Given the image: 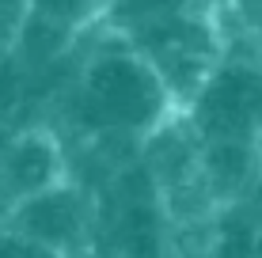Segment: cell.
Here are the masks:
<instances>
[{
    "mask_svg": "<svg viewBox=\"0 0 262 258\" xmlns=\"http://www.w3.org/2000/svg\"><path fill=\"white\" fill-rule=\"evenodd\" d=\"M167 80L148 57L129 50H106L80 73V84L72 91V118L76 126L92 133H156L171 114Z\"/></svg>",
    "mask_w": 262,
    "mask_h": 258,
    "instance_id": "cell-1",
    "label": "cell"
},
{
    "mask_svg": "<svg viewBox=\"0 0 262 258\" xmlns=\"http://www.w3.org/2000/svg\"><path fill=\"white\" fill-rule=\"evenodd\" d=\"M190 122L202 140L262 137V61L232 57L221 61L190 99Z\"/></svg>",
    "mask_w": 262,
    "mask_h": 258,
    "instance_id": "cell-2",
    "label": "cell"
},
{
    "mask_svg": "<svg viewBox=\"0 0 262 258\" xmlns=\"http://www.w3.org/2000/svg\"><path fill=\"white\" fill-rule=\"evenodd\" d=\"M84 228H88V201L80 190L50 186V190H38L31 198L15 201V232L34 239V243H46L61 254L72 243H80Z\"/></svg>",
    "mask_w": 262,
    "mask_h": 258,
    "instance_id": "cell-3",
    "label": "cell"
},
{
    "mask_svg": "<svg viewBox=\"0 0 262 258\" xmlns=\"http://www.w3.org/2000/svg\"><path fill=\"white\" fill-rule=\"evenodd\" d=\"M57 175H61V156L46 133L12 137L8 148L0 152V194L8 201H23L38 190L57 186Z\"/></svg>",
    "mask_w": 262,
    "mask_h": 258,
    "instance_id": "cell-4",
    "label": "cell"
},
{
    "mask_svg": "<svg viewBox=\"0 0 262 258\" xmlns=\"http://www.w3.org/2000/svg\"><path fill=\"white\" fill-rule=\"evenodd\" d=\"M202 179L216 198H239L255 186V175H262L258 140H236V137H216L202 140Z\"/></svg>",
    "mask_w": 262,
    "mask_h": 258,
    "instance_id": "cell-5",
    "label": "cell"
},
{
    "mask_svg": "<svg viewBox=\"0 0 262 258\" xmlns=\"http://www.w3.org/2000/svg\"><path fill=\"white\" fill-rule=\"evenodd\" d=\"M111 12L122 27H129V34H137L152 23L194 12V0H111Z\"/></svg>",
    "mask_w": 262,
    "mask_h": 258,
    "instance_id": "cell-6",
    "label": "cell"
},
{
    "mask_svg": "<svg viewBox=\"0 0 262 258\" xmlns=\"http://www.w3.org/2000/svg\"><path fill=\"white\" fill-rule=\"evenodd\" d=\"M27 12L42 15V19H53V23L72 31V27H80L95 12V0H27Z\"/></svg>",
    "mask_w": 262,
    "mask_h": 258,
    "instance_id": "cell-7",
    "label": "cell"
},
{
    "mask_svg": "<svg viewBox=\"0 0 262 258\" xmlns=\"http://www.w3.org/2000/svg\"><path fill=\"white\" fill-rule=\"evenodd\" d=\"M23 99H27V68L0 50V118L15 114V106Z\"/></svg>",
    "mask_w": 262,
    "mask_h": 258,
    "instance_id": "cell-8",
    "label": "cell"
},
{
    "mask_svg": "<svg viewBox=\"0 0 262 258\" xmlns=\"http://www.w3.org/2000/svg\"><path fill=\"white\" fill-rule=\"evenodd\" d=\"M0 258H65V254L46 247V243H34V239L12 232V236H0Z\"/></svg>",
    "mask_w": 262,
    "mask_h": 258,
    "instance_id": "cell-9",
    "label": "cell"
},
{
    "mask_svg": "<svg viewBox=\"0 0 262 258\" xmlns=\"http://www.w3.org/2000/svg\"><path fill=\"white\" fill-rule=\"evenodd\" d=\"M243 4H247V15L262 27V0H243Z\"/></svg>",
    "mask_w": 262,
    "mask_h": 258,
    "instance_id": "cell-10",
    "label": "cell"
},
{
    "mask_svg": "<svg viewBox=\"0 0 262 258\" xmlns=\"http://www.w3.org/2000/svg\"><path fill=\"white\" fill-rule=\"evenodd\" d=\"M258 159H262V137H258Z\"/></svg>",
    "mask_w": 262,
    "mask_h": 258,
    "instance_id": "cell-11",
    "label": "cell"
}]
</instances>
